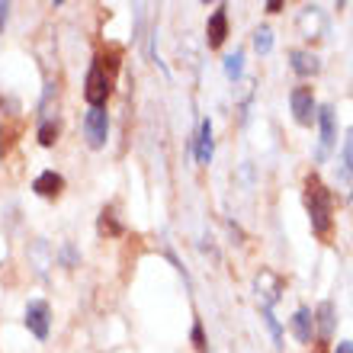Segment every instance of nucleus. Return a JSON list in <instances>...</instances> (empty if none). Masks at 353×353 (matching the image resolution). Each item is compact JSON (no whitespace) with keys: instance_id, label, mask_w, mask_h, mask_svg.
Returning <instances> with one entry per match:
<instances>
[{"instance_id":"nucleus-1","label":"nucleus","mask_w":353,"mask_h":353,"mask_svg":"<svg viewBox=\"0 0 353 353\" xmlns=\"http://www.w3.org/2000/svg\"><path fill=\"white\" fill-rule=\"evenodd\" d=\"M305 209H308V225L318 238H327L334 228V196L321 183L318 174L305 176Z\"/></svg>"},{"instance_id":"nucleus-2","label":"nucleus","mask_w":353,"mask_h":353,"mask_svg":"<svg viewBox=\"0 0 353 353\" xmlns=\"http://www.w3.org/2000/svg\"><path fill=\"white\" fill-rule=\"evenodd\" d=\"M110 93H112V77L93 61L84 77V97H87V103H90V110H106Z\"/></svg>"},{"instance_id":"nucleus-3","label":"nucleus","mask_w":353,"mask_h":353,"mask_svg":"<svg viewBox=\"0 0 353 353\" xmlns=\"http://www.w3.org/2000/svg\"><path fill=\"white\" fill-rule=\"evenodd\" d=\"M254 292L261 299V308H273L283 299V292H286V279L279 276L276 270L261 267V273L254 276Z\"/></svg>"},{"instance_id":"nucleus-4","label":"nucleus","mask_w":353,"mask_h":353,"mask_svg":"<svg viewBox=\"0 0 353 353\" xmlns=\"http://www.w3.org/2000/svg\"><path fill=\"white\" fill-rule=\"evenodd\" d=\"M289 110H292V119L299 125H312V119L318 116V103L312 87H292L289 90Z\"/></svg>"},{"instance_id":"nucleus-5","label":"nucleus","mask_w":353,"mask_h":353,"mask_svg":"<svg viewBox=\"0 0 353 353\" xmlns=\"http://www.w3.org/2000/svg\"><path fill=\"white\" fill-rule=\"evenodd\" d=\"M84 139L93 151L106 148V139H110V112L106 110H87L84 116Z\"/></svg>"},{"instance_id":"nucleus-6","label":"nucleus","mask_w":353,"mask_h":353,"mask_svg":"<svg viewBox=\"0 0 353 353\" xmlns=\"http://www.w3.org/2000/svg\"><path fill=\"white\" fill-rule=\"evenodd\" d=\"M318 154H315V161L321 164V161L327 158V151L337 145V122H334V110L331 106H318Z\"/></svg>"},{"instance_id":"nucleus-7","label":"nucleus","mask_w":353,"mask_h":353,"mask_svg":"<svg viewBox=\"0 0 353 353\" xmlns=\"http://www.w3.org/2000/svg\"><path fill=\"white\" fill-rule=\"evenodd\" d=\"M26 327L32 331V337L36 341H46L48 337V327H52V308H48L46 299H32L26 305Z\"/></svg>"},{"instance_id":"nucleus-8","label":"nucleus","mask_w":353,"mask_h":353,"mask_svg":"<svg viewBox=\"0 0 353 353\" xmlns=\"http://www.w3.org/2000/svg\"><path fill=\"white\" fill-rule=\"evenodd\" d=\"M225 39H228V7H225V3H219V7L212 10L209 23H205V46H209V48H222Z\"/></svg>"},{"instance_id":"nucleus-9","label":"nucleus","mask_w":353,"mask_h":353,"mask_svg":"<svg viewBox=\"0 0 353 353\" xmlns=\"http://www.w3.org/2000/svg\"><path fill=\"white\" fill-rule=\"evenodd\" d=\"M289 68H292V74L299 77H315L321 71V58L312 52V48H292L289 52Z\"/></svg>"},{"instance_id":"nucleus-10","label":"nucleus","mask_w":353,"mask_h":353,"mask_svg":"<svg viewBox=\"0 0 353 353\" xmlns=\"http://www.w3.org/2000/svg\"><path fill=\"white\" fill-rule=\"evenodd\" d=\"M289 331H292V337L299 344H312V337H315V315H312V308L299 305L296 315L289 318Z\"/></svg>"},{"instance_id":"nucleus-11","label":"nucleus","mask_w":353,"mask_h":353,"mask_svg":"<svg viewBox=\"0 0 353 353\" xmlns=\"http://www.w3.org/2000/svg\"><path fill=\"white\" fill-rule=\"evenodd\" d=\"M315 315V334L321 337V341H331L334 337V325H337V308L331 299H325V302H318V308L312 312Z\"/></svg>"},{"instance_id":"nucleus-12","label":"nucleus","mask_w":353,"mask_h":353,"mask_svg":"<svg viewBox=\"0 0 353 353\" xmlns=\"http://www.w3.org/2000/svg\"><path fill=\"white\" fill-rule=\"evenodd\" d=\"M196 161L203 164V168H209L212 164V154H215V139H212V119H203L199 122V132H196Z\"/></svg>"},{"instance_id":"nucleus-13","label":"nucleus","mask_w":353,"mask_h":353,"mask_svg":"<svg viewBox=\"0 0 353 353\" xmlns=\"http://www.w3.org/2000/svg\"><path fill=\"white\" fill-rule=\"evenodd\" d=\"M32 190H36V196L55 199V196H61V190H65V176L55 174V170H42V174L32 180Z\"/></svg>"},{"instance_id":"nucleus-14","label":"nucleus","mask_w":353,"mask_h":353,"mask_svg":"<svg viewBox=\"0 0 353 353\" xmlns=\"http://www.w3.org/2000/svg\"><path fill=\"white\" fill-rule=\"evenodd\" d=\"M222 68H225V77L238 84V81H241V77H244V52H241V48H234L232 55H225Z\"/></svg>"},{"instance_id":"nucleus-15","label":"nucleus","mask_w":353,"mask_h":353,"mask_svg":"<svg viewBox=\"0 0 353 353\" xmlns=\"http://www.w3.org/2000/svg\"><path fill=\"white\" fill-rule=\"evenodd\" d=\"M341 174H344L347 183H353V125L347 129L344 148H341Z\"/></svg>"},{"instance_id":"nucleus-16","label":"nucleus","mask_w":353,"mask_h":353,"mask_svg":"<svg viewBox=\"0 0 353 353\" xmlns=\"http://www.w3.org/2000/svg\"><path fill=\"white\" fill-rule=\"evenodd\" d=\"M36 135H39V145H42V148H52V145L58 141V122L52 119V116H42Z\"/></svg>"},{"instance_id":"nucleus-17","label":"nucleus","mask_w":353,"mask_h":353,"mask_svg":"<svg viewBox=\"0 0 353 353\" xmlns=\"http://www.w3.org/2000/svg\"><path fill=\"white\" fill-rule=\"evenodd\" d=\"M254 52H257V55H270V52H273V29L270 26H257L254 29Z\"/></svg>"},{"instance_id":"nucleus-18","label":"nucleus","mask_w":353,"mask_h":353,"mask_svg":"<svg viewBox=\"0 0 353 353\" xmlns=\"http://www.w3.org/2000/svg\"><path fill=\"white\" fill-rule=\"evenodd\" d=\"M261 318H263V325H267V331L273 334V344H276V350H283V327H279L276 315H273V308H261Z\"/></svg>"},{"instance_id":"nucleus-19","label":"nucleus","mask_w":353,"mask_h":353,"mask_svg":"<svg viewBox=\"0 0 353 353\" xmlns=\"http://www.w3.org/2000/svg\"><path fill=\"white\" fill-rule=\"evenodd\" d=\"M97 228H100V234H110V238L122 234V225L116 222V212H112V209H103V212H100V225H97Z\"/></svg>"},{"instance_id":"nucleus-20","label":"nucleus","mask_w":353,"mask_h":353,"mask_svg":"<svg viewBox=\"0 0 353 353\" xmlns=\"http://www.w3.org/2000/svg\"><path fill=\"white\" fill-rule=\"evenodd\" d=\"M190 337H193V347L199 353H205V334H203V325H199V321H196L193 325V331H190Z\"/></svg>"},{"instance_id":"nucleus-21","label":"nucleus","mask_w":353,"mask_h":353,"mask_svg":"<svg viewBox=\"0 0 353 353\" xmlns=\"http://www.w3.org/2000/svg\"><path fill=\"white\" fill-rule=\"evenodd\" d=\"M61 261H65V267H77V251L71 244H61Z\"/></svg>"},{"instance_id":"nucleus-22","label":"nucleus","mask_w":353,"mask_h":353,"mask_svg":"<svg viewBox=\"0 0 353 353\" xmlns=\"http://www.w3.org/2000/svg\"><path fill=\"white\" fill-rule=\"evenodd\" d=\"M7 19H10V3L0 0V32H3V26H7Z\"/></svg>"},{"instance_id":"nucleus-23","label":"nucleus","mask_w":353,"mask_h":353,"mask_svg":"<svg viewBox=\"0 0 353 353\" xmlns=\"http://www.w3.org/2000/svg\"><path fill=\"white\" fill-rule=\"evenodd\" d=\"M334 353H353V341H341V344L334 347Z\"/></svg>"},{"instance_id":"nucleus-24","label":"nucleus","mask_w":353,"mask_h":353,"mask_svg":"<svg viewBox=\"0 0 353 353\" xmlns=\"http://www.w3.org/2000/svg\"><path fill=\"white\" fill-rule=\"evenodd\" d=\"M283 10V3L279 0H267V13H279Z\"/></svg>"}]
</instances>
